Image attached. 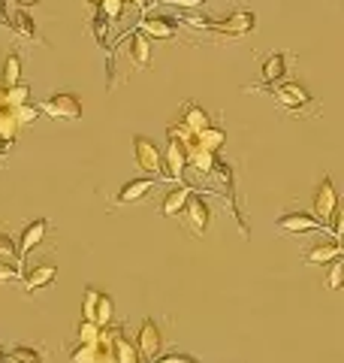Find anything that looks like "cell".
I'll return each instance as SVG.
<instances>
[{
    "label": "cell",
    "mask_w": 344,
    "mask_h": 363,
    "mask_svg": "<svg viewBox=\"0 0 344 363\" xmlns=\"http://www.w3.org/2000/svg\"><path fill=\"white\" fill-rule=\"evenodd\" d=\"M42 116H49V118H57V121H76V118H82V100H79L76 94H52V97H45L42 104Z\"/></svg>",
    "instance_id": "cell-1"
},
{
    "label": "cell",
    "mask_w": 344,
    "mask_h": 363,
    "mask_svg": "<svg viewBox=\"0 0 344 363\" xmlns=\"http://www.w3.org/2000/svg\"><path fill=\"white\" fill-rule=\"evenodd\" d=\"M133 155H136V164L139 169H145L148 176H160L166 179V164H164V155H160L157 145L148 140V136H133Z\"/></svg>",
    "instance_id": "cell-2"
},
{
    "label": "cell",
    "mask_w": 344,
    "mask_h": 363,
    "mask_svg": "<svg viewBox=\"0 0 344 363\" xmlns=\"http://www.w3.org/2000/svg\"><path fill=\"white\" fill-rule=\"evenodd\" d=\"M257 28V16L251 13V9H239V13L227 16L221 21H212L209 30L214 33H224V37H245V33H251Z\"/></svg>",
    "instance_id": "cell-3"
},
{
    "label": "cell",
    "mask_w": 344,
    "mask_h": 363,
    "mask_svg": "<svg viewBox=\"0 0 344 363\" xmlns=\"http://www.w3.org/2000/svg\"><path fill=\"white\" fill-rule=\"evenodd\" d=\"M336 209H338V194H336V185H332V179H320V185L314 191V215L320 224H332L336 218Z\"/></svg>",
    "instance_id": "cell-4"
},
{
    "label": "cell",
    "mask_w": 344,
    "mask_h": 363,
    "mask_svg": "<svg viewBox=\"0 0 344 363\" xmlns=\"http://www.w3.org/2000/svg\"><path fill=\"white\" fill-rule=\"evenodd\" d=\"M272 97L278 100V104L284 109H293V112H299L308 100H311V94H308V88L299 85V82H278L272 88Z\"/></svg>",
    "instance_id": "cell-5"
},
{
    "label": "cell",
    "mask_w": 344,
    "mask_h": 363,
    "mask_svg": "<svg viewBox=\"0 0 344 363\" xmlns=\"http://www.w3.org/2000/svg\"><path fill=\"white\" fill-rule=\"evenodd\" d=\"M185 218H188V224H190V230L197 233V236H202L205 230H209V221H212L209 203H205L202 197H197V194H190L188 206H185Z\"/></svg>",
    "instance_id": "cell-6"
},
{
    "label": "cell",
    "mask_w": 344,
    "mask_h": 363,
    "mask_svg": "<svg viewBox=\"0 0 344 363\" xmlns=\"http://www.w3.org/2000/svg\"><path fill=\"white\" fill-rule=\"evenodd\" d=\"M139 30L148 33V37H157V40H172L178 33V21L172 16H142L139 21Z\"/></svg>",
    "instance_id": "cell-7"
},
{
    "label": "cell",
    "mask_w": 344,
    "mask_h": 363,
    "mask_svg": "<svg viewBox=\"0 0 344 363\" xmlns=\"http://www.w3.org/2000/svg\"><path fill=\"white\" fill-rule=\"evenodd\" d=\"M136 345H139L142 357H148V360H157V357H160V345H164V336H160V327L151 321V318H145V321H142Z\"/></svg>",
    "instance_id": "cell-8"
},
{
    "label": "cell",
    "mask_w": 344,
    "mask_h": 363,
    "mask_svg": "<svg viewBox=\"0 0 344 363\" xmlns=\"http://www.w3.org/2000/svg\"><path fill=\"white\" fill-rule=\"evenodd\" d=\"M52 230V224L45 221V218H37V221H30L25 230H21V240H18V260H25L33 248H37L42 240H45V233Z\"/></svg>",
    "instance_id": "cell-9"
},
{
    "label": "cell",
    "mask_w": 344,
    "mask_h": 363,
    "mask_svg": "<svg viewBox=\"0 0 344 363\" xmlns=\"http://www.w3.org/2000/svg\"><path fill=\"white\" fill-rule=\"evenodd\" d=\"M278 227L287 233H311V230H323L326 224H320L314 215H305V212H287L278 218Z\"/></svg>",
    "instance_id": "cell-10"
},
{
    "label": "cell",
    "mask_w": 344,
    "mask_h": 363,
    "mask_svg": "<svg viewBox=\"0 0 344 363\" xmlns=\"http://www.w3.org/2000/svg\"><path fill=\"white\" fill-rule=\"evenodd\" d=\"M164 164H166V179H176L181 182L185 179V164H188V149L176 140H169L166 145V155H164Z\"/></svg>",
    "instance_id": "cell-11"
},
{
    "label": "cell",
    "mask_w": 344,
    "mask_h": 363,
    "mask_svg": "<svg viewBox=\"0 0 344 363\" xmlns=\"http://www.w3.org/2000/svg\"><path fill=\"white\" fill-rule=\"evenodd\" d=\"M338 257H341V242H338V236L317 242L314 248H308V252H305L308 264H332V260H338Z\"/></svg>",
    "instance_id": "cell-12"
},
{
    "label": "cell",
    "mask_w": 344,
    "mask_h": 363,
    "mask_svg": "<svg viewBox=\"0 0 344 363\" xmlns=\"http://www.w3.org/2000/svg\"><path fill=\"white\" fill-rule=\"evenodd\" d=\"M55 276H57V267L55 264H37V267H30V272L25 276V291L28 294H37L40 288L52 285Z\"/></svg>",
    "instance_id": "cell-13"
},
{
    "label": "cell",
    "mask_w": 344,
    "mask_h": 363,
    "mask_svg": "<svg viewBox=\"0 0 344 363\" xmlns=\"http://www.w3.org/2000/svg\"><path fill=\"white\" fill-rule=\"evenodd\" d=\"M127 55H130V61L136 67H148L151 64V49H148V40H145V33L142 30H133L127 33Z\"/></svg>",
    "instance_id": "cell-14"
},
{
    "label": "cell",
    "mask_w": 344,
    "mask_h": 363,
    "mask_svg": "<svg viewBox=\"0 0 344 363\" xmlns=\"http://www.w3.org/2000/svg\"><path fill=\"white\" fill-rule=\"evenodd\" d=\"M284 73H287V58L281 52H275V55H269L266 61H263V70H260V85H275V82H281L284 79Z\"/></svg>",
    "instance_id": "cell-15"
},
{
    "label": "cell",
    "mask_w": 344,
    "mask_h": 363,
    "mask_svg": "<svg viewBox=\"0 0 344 363\" xmlns=\"http://www.w3.org/2000/svg\"><path fill=\"white\" fill-rule=\"evenodd\" d=\"M181 124H185L188 130H193V133H202V130H209L212 128V118H209V112H205L202 106H197V104H188L185 106V118H181Z\"/></svg>",
    "instance_id": "cell-16"
},
{
    "label": "cell",
    "mask_w": 344,
    "mask_h": 363,
    "mask_svg": "<svg viewBox=\"0 0 344 363\" xmlns=\"http://www.w3.org/2000/svg\"><path fill=\"white\" fill-rule=\"evenodd\" d=\"M190 194H193L190 188H172L169 194H166V200H164V206H160V212H164L166 218H176L178 212H185Z\"/></svg>",
    "instance_id": "cell-17"
},
{
    "label": "cell",
    "mask_w": 344,
    "mask_h": 363,
    "mask_svg": "<svg viewBox=\"0 0 344 363\" xmlns=\"http://www.w3.org/2000/svg\"><path fill=\"white\" fill-rule=\"evenodd\" d=\"M157 182L154 179H133L127 182V185L121 188V194H118V203H133V200H142L148 191H154Z\"/></svg>",
    "instance_id": "cell-18"
},
{
    "label": "cell",
    "mask_w": 344,
    "mask_h": 363,
    "mask_svg": "<svg viewBox=\"0 0 344 363\" xmlns=\"http://www.w3.org/2000/svg\"><path fill=\"white\" fill-rule=\"evenodd\" d=\"M0 79H4L6 88L21 85V58H18L16 52H9L6 58H4V70H0Z\"/></svg>",
    "instance_id": "cell-19"
},
{
    "label": "cell",
    "mask_w": 344,
    "mask_h": 363,
    "mask_svg": "<svg viewBox=\"0 0 344 363\" xmlns=\"http://www.w3.org/2000/svg\"><path fill=\"white\" fill-rule=\"evenodd\" d=\"M13 30L21 33L25 40H40V30H37V21H33L25 9H16V16H13Z\"/></svg>",
    "instance_id": "cell-20"
},
{
    "label": "cell",
    "mask_w": 344,
    "mask_h": 363,
    "mask_svg": "<svg viewBox=\"0 0 344 363\" xmlns=\"http://www.w3.org/2000/svg\"><path fill=\"white\" fill-rule=\"evenodd\" d=\"M112 345H115V360L118 363H139L136 360V345L121 330H115V342Z\"/></svg>",
    "instance_id": "cell-21"
},
{
    "label": "cell",
    "mask_w": 344,
    "mask_h": 363,
    "mask_svg": "<svg viewBox=\"0 0 344 363\" xmlns=\"http://www.w3.org/2000/svg\"><path fill=\"white\" fill-rule=\"evenodd\" d=\"M188 161L197 167L200 173H214V164H217V161H214V152H205L200 143H197V149L188 152Z\"/></svg>",
    "instance_id": "cell-22"
},
{
    "label": "cell",
    "mask_w": 344,
    "mask_h": 363,
    "mask_svg": "<svg viewBox=\"0 0 344 363\" xmlns=\"http://www.w3.org/2000/svg\"><path fill=\"white\" fill-rule=\"evenodd\" d=\"M197 143L202 145L205 152H217V149H221V145L227 143V133H224L221 128H214V124H212L209 130H202V133L197 136Z\"/></svg>",
    "instance_id": "cell-23"
},
{
    "label": "cell",
    "mask_w": 344,
    "mask_h": 363,
    "mask_svg": "<svg viewBox=\"0 0 344 363\" xmlns=\"http://www.w3.org/2000/svg\"><path fill=\"white\" fill-rule=\"evenodd\" d=\"M18 118H16V112L13 109H4L0 112V140L4 143H13L16 140V133H18Z\"/></svg>",
    "instance_id": "cell-24"
},
{
    "label": "cell",
    "mask_w": 344,
    "mask_h": 363,
    "mask_svg": "<svg viewBox=\"0 0 344 363\" xmlns=\"http://www.w3.org/2000/svg\"><path fill=\"white\" fill-rule=\"evenodd\" d=\"M323 285L329 291H341L344 288V257H338V260H332V264H329V272H326Z\"/></svg>",
    "instance_id": "cell-25"
},
{
    "label": "cell",
    "mask_w": 344,
    "mask_h": 363,
    "mask_svg": "<svg viewBox=\"0 0 344 363\" xmlns=\"http://www.w3.org/2000/svg\"><path fill=\"white\" fill-rule=\"evenodd\" d=\"M112 312H115V306H112V297L109 294H100V303H97V318H94V324L100 327H109L112 324Z\"/></svg>",
    "instance_id": "cell-26"
},
{
    "label": "cell",
    "mask_w": 344,
    "mask_h": 363,
    "mask_svg": "<svg viewBox=\"0 0 344 363\" xmlns=\"http://www.w3.org/2000/svg\"><path fill=\"white\" fill-rule=\"evenodd\" d=\"M9 360H13V363H40L42 360V351L28 348V345H16L13 351H9Z\"/></svg>",
    "instance_id": "cell-27"
},
{
    "label": "cell",
    "mask_w": 344,
    "mask_h": 363,
    "mask_svg": "<svg viewBox=\"0 0 344 363\" xmlns=\"http://www.w3.org/2000/svg\"><path fill=\"white\" fill-rule=\"evenodd\" d=\"M30 88L21 82V85H16V88H6V104H9V109H18V106H25V104H30Z\"/></svg>",
    "instance_id": "cell-28"
},
{
    "label": "cell",
    "mask_w": 344,
    "mask_h": 363,
    "mask_svg": "<svg viewBox=\"0 0 344 363\" xmlns=\"http://www.w3.org/2000/svg\"><path fill=\"white\" fill-rule=\"evenodd\" d=\"M79 339H82V345H97L103 339V330L94 321H82L79 324Z\"/></svg>",
    "instance_id": "cell-29"
},
{
    "label": "cell",
    "mask_w": 344,
    "mask_h": 363,
    "mask_svg": "<svg viewBox=\"0 0 344 363\" xmlns=\"http://www.w3.org/2000/svg\"><path fill=\"white\" fill-rule=\"evenodd\" d=\"M0 260H9V264H16L18 260V245L9 233L0 230Z\"/></svg>",
    "instance_id": "cell-30"
},
{
    "label": "cell",
    "mask_w": 344,
    "mask_h": 363,
    "mask_svg": "<svg viewBox=\"0 0 344 363\" xmlns=\"http://www.w3.org/2000/svg\"><path fill=\"white\" fill-rule=\"evenodd\" d=\"M100 294H103V291L88 288V294H85V303H82V315H85V321H94V318H97V303H100Z\"/></svg>",
    "instance_id": "cell-31"
},
{
    "label": "cell",
    "mask_w": 344,
    "mask_h": 363,
    "mask_svg": "<svg viewBox=\"0 0 344 363\" xmlns=\"http://www.w3.org/2000/svg\"><path fill=\"white\" fill-rule=\"evenodd\" d=\"M124 4H127V0H103V4H100V13L106 16L109 21H118L121 13H124Z\"/></svg>",
    "instance_id": "cell-32"
},
{
    "label": "cell",
    "mask_w": 344,
    "mask_h": 363,
    "mask_svg": "<svg viewBox=\"0 0 344 363\" xmlns=\"http://www.w3.org/2000/svg\"><path fill=\"white\" fill-rule=\"evenodd\" d=\"M16 112V118H18V124H30V121H37L40 118V106H33V104H25V106H18V109H13Z\"/></svg>",
    "instance_id": "cell-33"
},
{
    "label": "cell",
    "mask_w": 344,
    "mask_h": 363,
    "mask_svg": "<svg viewBox=\"0 0 344 363\" xmlns=\"http://www.w3.org/2000/svg\"><path fill=\"white\" fill-rule=\"evenodd\" d=\"M106 28H109V18L103 13H97L94 21H91V30H94V37H97L100 45H106Z\"/></svg>",
    "instance_id": "cell-34"
},
{
    "label": "cell",
    "mask_w": 344,
    "mask_h": 363,
    "mask_svg": "<svg viewBox=\"0 0 344 363\" xmlns=\"http://www.w3.org/2000/svg\"><path fill=\"white\" fill-rule=\"evenodd\" d=\"M97 360V345H79L73 351V363H94Z\"/></svg>",
    "instance_id": "cell-35"
},
{
    "label": "cell",
    "mask_w": 344,
    "mask_h": 363,
    "mask_svg": "<svg viewBox=\"0 0 344 363\" xmlns=\"http://www.w3.org/2000/svg\"><path fill=\"white\" fill-rule=\"evenodd\" d=\"M21 276L18 264H9V260H0V285H6V281H16Z\"/></svg>",
    "instance_id": "cell-36"
},
{
    "label": "cell",
    "mask_w": 344,
    "mask_h": 363,
    "mask_svg": "<svg viewBox=\"0 0 344 363\" xmlns=\"http://www.w3.org/2000/svg\"><path fill=\"white\" fill-rule=\"evenodd\" d=\"M166 6H178V9H185V13H190V9H200L205 0H164Z\"/></svg>",
    "instance_id": "cell-37"
},
{
    "label": "cell",
    "mask_w": 344,
    "mask_h": 363,
    "mask_svg": "<svg viewBox=\"0 0 344 363\" xmlns=\"http://www.w3.org/2000/svg\"><path fill=\"white\" fill-rule=\"evenodd\" d=\"M157 363H200V360L190 354H164V357H157Z\"/></svg>",
    "instance_id": "cell-38"
},
{
    "label": "cell",
    "mask_w": 344,
    "mask_h": 363,
    "mask_svg": "<svg viewBox=\"0 0 344 363\" xmlns=\"http://www.w3.org/2000/svg\"><path fill=\"white\" fill-rule=\"evenodd\" d=\"M0 25L13 28V18H9V16H6V0H0Z\"/></svg>",
    "instance_id": "cell-39"
},
{
    "label": "cell",
    "mask_w": 344,
    "mask_h": 363,
    "mask_svg": "<svg viewBox=\"0 0 344 363\" xmlns=\"http://www.w3.org/2000/svg\"><path fill=\"white\" fill-rule=\"evenodd\" d=\"M9 4H16L18 9H28V6H37L40 0H9Z\"/></svg>",
    "instance_id": "cell-40"
},
{
    "label": "cell",
    "mask_w": 344,
    "mask_h": 363,
    "mask_svg": "<svg viewBox=\"0 0 344 363\" xmlns=\"http://www.w3.org/2000/svg\"><path fill=\"white\" fill-rule=\"evenodd\" d=\"M336 236H344V206L338 212V224H336Z\"/></svg>",
    "instance_id": "cell-41"
},
{
    "label": "cell",
    "mask_w": 344,
    "mask_h": 363,
    "mask_svg": "<svg viewBox=\"0 0 344 363\" xmlns=\"http://www.w3.org/2000/svg\"><path fill=\"white\" fill-rule=\"evenodd\" d=\"M4 109H9V104H6V85H0V112Z\"/></svg>",
    "instance_id": "cell-42"
},
{
    "label": "cell",
    "mask_w": 344,
    "mask_h": 363,
    "mask_svg": "<svg viewBox=\"0 0 344 363\" xmlns=\"http://www.w3.org/2000/svg\"><path fill=\"white\" fill-rule=\"evenodd\" d=\"M127 4H133L136 9H145V6H148V0H127Z\"/></svg>",
    "instance_id": "cell-43"
},
{
    "label": "cell",
    "mask_w": 344,
    "mask_h": 363,
    "mask_svg": "<svg viewBox=\"0 0 344 363\" xmlns=\"http://www.w3.org/2000/svg\"><path fill=\"white\" fill-rule=\"evenodd\" d=\"M88 4H97V6H100V4H103V0H88Z\"/></svg>",
    "instance_id": "cell-44"
}]
</instances>
